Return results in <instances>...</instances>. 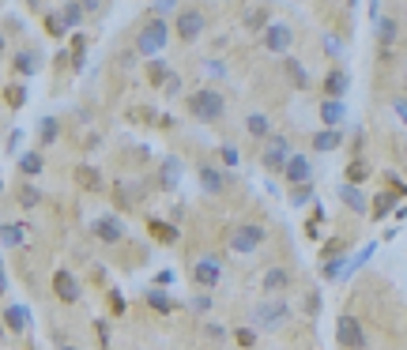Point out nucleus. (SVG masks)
I'll return each instance as SVG.
<instances>
[{"label":"nucleus","instance_id":"4c0bfd02","mask_svg":"<svg viewBox=\"0 0 407 350\" xmlns=\"http://www.w3.org/2000/svg\"><path fill=\"white\" fill-rule=\"evenodd\" d=\"M151 230L162 237V241H178V226H166V223H151Z\"/></svg>","mask_w":407,"mask_h":350},{"label":"nucleus","instance_id":"1a4fd4ad","mask_svg":"<svg viewBox=\"0 0 407 350\" xmlns=\"http://www.w3.org/2000/svg\"><path fill=\"white\" fill-rule=\"evenodd\" d=\"M291 42H294V34H291V26H286V23H272L261 34V45L268 53H286V49H291Z\"/></svg>","mask_w":407,"mask_h":350},{"label":"nucleus","instance_id":"a19ab883","mask_svg":"<svg viewBox=\"0 0 407 350\" xmlns=\"http://www.w3.org/2000/svg\"><path fill=\"white\" fill-rule=\"evenodd\" d=\"M219 159H223L226 166H238V147L234 143H223V147H219Z\"/></svg>","mask_w":407,"mask_h":350},{"label":"nucleus","instance_id":"37998d69","mask_svg":"<svg viewBox=\"0 0 407 350\" xmlns=\"http://www.w3.org/2000/svg\"><path fill=\"white\" fill-rule=\"evenodd\" d=\"M170 8H178V4H170V0H159V4H151V19H162V15H170Z\"/></svg>","mask_w":407,"mask_h":350},{"label":"nucleus","instance_id":"473e14b6","mask_svg":"<svg viewBox=\"0 0 407 350\" xmlns=\"http://www.w3.org/2000/svg\"><path fill=\"white\" fill-rule=\"evenodd\" d=\"M189 309H192V312H197V317H204V312H208V309H211V294H208V290H200V294H197V298H192V301H189Z\"/></svg>","mask_w":407,"mask_h":350},{"label":"nucleus","instance_id":"5701e85b","mask_svg":"<svg viewBox=\"0 0 407 350\" xmlns=\"http://www.w3.org/2000/svg\"><path fill=\"white\" fill-rule=\"evenodd\" d=\"M339 200H344V204H347V207H355V211H358V215H366V196H362V192H358L355 185H347V189H339Z\"/></svg>","mask_w":407,"mask_h":350},{"label":"nucleus","instance_id":"bb28decb","mask_svg":"<svg viewBox=\"0 0 407 350\" xmlns=\"http://www.w3.org/2000/svg\"><path fill=\"white\" fill-rule=\"evenodd\" d=\"M42 154L38 151H31V154H23V159H20V170L26 173V177H34V173H42Z\"/></svg>","mask_w":407,"mask_h":350},{"label":"nucleus","instance_id":"cd10ccee","mask_svg":"<svg viewBox=\"0 0 407 350\" xmlns=\"http://www.w3.org/2000/svg\"><path fill=\"white\" fill-rule=\"evenodd\" d=\"M20 204H23V207H38V204H42L38 185H20Z\"/></svg>","mask_w":407,"mask_h":350},{"label":"nucleus","instance_id":"b1692460","mask_svg":"<svg viewBox=\"0 0 407 350\" xmlns=\"http://www.w3.org/2000/svg\"><path fill=\"white\" fill-rule=\"evenodd\" d=\"M170 76H174L170 64H162V61H155L151 68H147V79H151L155 87H166V83H170Z\"/></svg>","mask_w":407,"mask_h":350},{"label":"nucleus","instance_id":"dca6fc26","mask_svg":"<svg viewBox=\"0 0 407 350\" xmlns=\"http://www.w3.org/2000/svg\"><path fill=\"white\" fill-rule=\"evenodd\" d=\"M178 181H181V162L178 159H166L162 170H159V185L162 189H178Z\"/></svg>","mask_w":407,"mask_h":350},{"label":"nucleus","instance_id":"9d476101","mask_svg":"<svg viewBox=\"0 0 407 350\" xmlns=\"http://www.w3.org/2000/svg\"><path fill=\"white\" fill-rule=\"evenodd\" d=\"M95 237L106 245H117L125 237V223L117 215H102V218H95Z\"/></svg>","mask_w":407,"mask_h":350},{"label":"nucleus","instance_id":"58836bf2","mask_svg":"<svg viewBox=\"0 0 407 350\" xmlns=\"http://www.w3.org/2000/svg\"><path fill=\"white\" fill-rule=\"evenodd\" d=\"M204 339H211V343H223V339H226V328H219V324H204Z\"/></svg>","mask_w":407,"mask_h":350},{"label":"nucleus","instance_id":"393cba45","mask_svg":"<svg viewBox=\"0 0 407 350\" xmlns=\"http://www.w3.org/2000/svg\"><path fill=\"white\" fill-rule=\"evenodd\" d=\"M12 64L23 72V76H31V72H38V57H34L31 49H20V53H15V61H12Z\"/></svg>","mask_w":407,"mask_h":350},{"label":"nucleus","instance_id":"e433bc0d","mask_svg":"<svg viewBox=\"0 0 407 350\" xmlns=\"http://www.w3.org/2000/svg\"><path fill=\"white\" fill-rule=\"evenodd\" d=\"M309 200H313V185H298L294 189V196H291V204L302 207V204H309Z\"/></svg>","mask_w":407,"mask_h":350},{"label":"nucleus","instance_id":"f257e3e1","mask_svg":"<svg viewBox=\"0 0 407 350\" xmlns=\"http://www.w3.org/2000/svg\"><path fill=\"white\" fill-rule=\"evenodd\" d=\"M185 106H189V113L197 117V121H219V117L226 113V98L219 95L215 87H197L185 98Z\"/></svg>","mask_w":407,"mask_h":350},{"label":"nucleus","instance_id":"aec40b11","mask_svg":"<svg viewBox=\"0 0 407 350\" xmlns=\"http://www.w3.org/2000/svg\"><path fill=\"white\" fill-rule=\"evenodd\" d=\"M245 26H249V31H268V26H272V12H268V8H249V12H245Z\"/></svg>","mask_w":407,"mask_h":350},{"label":"nucleus","instance_id":"f8f14e48","mask_svg":"<svg viewBox=\"0 0 407 350\" xmlns=\"http://www.w3.org/2000/svg\"><path fill=\"white\" fill-rule=\"evenodd\" d=\"M286 181H291L294 189L298 185H309V177H313V166H309V159H305V154H294L291 162H286Z\"/></svg>","mask_w":407,"mask_h":350},{"label":"nucleus","instance_id":"f3484780","mask_svg":"<svg viewBox=\"0 0 407 350\" xmlns=\"http://www.w3.org/2000/svg\"><path fill=\"white\" fill-rule=\"evenodd\" d=\"M76 181H79V189H87V192L102 189V173L95 170V166H76Z\"/></svg>","mask_w":407,"mask_h":350},{"label":"nucleus","instance_id":"412c9836","mask_svg":"<svg viewBox=\"0 0 407 350\" xmlns=\"http://www.w3.org/2000/svg\"><path fill=\"white\" fill-rule=\"evenodd\" d=\"M245 132L256 136V140H264V136H272V125H268L264 113H249V117H245Z\"/></svg>","mask_w":407,"mask_h":350},{"label":"nucleus","instance_id":"6ab92c4d","mask_svg":"<svg viewBox=\"0 0 407 350\" xmlns=\"http://www.w3.org/2000/svg\"><path fill=\"white\" fill-rule=\"evenodd\" d=\"M339 143H344V136H339L336 128H325V132L313 136V151H336Z\"/></svg>","mask_w":407,"mask_h":350},{"label":"nucleus","instance_id":"c03bdc74","mask_svg":"<svg viewBox=\"0 0 407 350\" xmlns=\"http://www.w3.org/2000/svg\"><path fill=\"white\" fill-rule=\"evenodd\" d=\"M166 98H174V95H181V76H178V72H174V76H170V83H166Z\"/></svg>","mask_w":407,"mask_h":350},{"label":"nucleus","instance_id":"79ce46f5","mask_svg":"<svg viewBox=\"0 0 407 350\" xmlns=\"http://www.w3.org/2000/svg\"><path fill=\"white\" fill-rule=\"evenodd\" d=\"M234 339H238L242 347H253V343H256V331H253V328H238V331H234Z\"/></svg>","mask_w":407,"mask_h":350},{"label":"nucleus","instance_id":"20e7f679","mask_svg":"<svg viewBox=\"0 0 407 350\" xmlns=\"http://www.w3.org/2000/svg\"><path fill=\"white\" fill-rule=\"evenodd\" d=\"M166 42H170V26H166V19H151L140 31V38H136V49H140L144 57H155Z\"/></svg>","mask_w":407,"mask_h":350},{"label":"nucleus","instance_id":"a211bd4d","mask_svg":"<svg viewBox=\"0 0 407 350\" xmlns=\"http://www.w3.org/2000/svg\"><path fill=\"white\" fill-rule=\"evenodd\" d=\"M4 324H8L12 335H23V331H26V312H23V305H8L4 309Z\"/></svg>","mask_w":407,"mask_h":350},{"label":"nucleus","instance_id":"ddd939ff","mask_svg":"<svg viewBox=\"0 0 407 350\" xmlns=\"http://www.w3.org/2000/svg\"><path fill=\"white\" fill-rule=\"evenodd\" d=\"M197 177H200V185H204V192H211V196H219V192L226 189V177L215 170L211 162H200V170H197Z\"/></svg>","mask_w":407,"mask_h":350},{"label":"nucleus","instance_id":"5fc2aeb1","mask_svg":"<svg viewBox=\"0 0 407 350\" xmlns=\"http://www.w3.org/2000/svg\"><path fill=\"white\" fill-rule=\"evenodd\" d=\"M396 109H400V117L407 121V102H396Z\"/></svg>","mask_w":407,"mask_h":350},{"label":"nucleus","instance_id":"09e8293b","mask_svg":"<svg viewBox=\"0 0 407 350\" xmlns=\"http://www.w3.org/2000/svg\"><path fill=\"white\" fill-rule=\"evenodd\" d=\"M155 283H159V287H170V283H174V271H170V268L159 271V275H155Z\"/></svg>","mask_w":407,"mask_h":350},{"label":"nucleus","instance_id":"39448f33","mask_svg":"<svg viewBox=\"0 0 407 350\" xmlns=\"http://www.w3.org/2000/svg\"><path fill=\"white\" fill-rule=\"evenodd\" d=\"M336 339L347 350H366V328H362V320L351 317V312H344V317L336 320Z\"/></svg>","mask_w":407,"mask_h":350},{"label":"nucleus","instance_id":"4be33fe9","mask_svg":"<svg viewBox=\"0 0 407 350\" xmlns=\"http://www.w3.org/2000/svg\"><path fill=\"white\" fill-rule=\"evenodd\" d=\"M321 121H325L328 128H336L339 121H344V102H332V98H328V102L321 106Z\"/></svg>","mask_w":407,"mask_h":350},{"label":"nucleus","instance_id":"f704fd0d","mask_svg":"<svg viewBox=\"0 0 407 350\" xmlns=\"http://www.w3.org/2000/svg\"><path fill=\"white\" fill-rule=\"evenodd\" d=\"M366 173H369V166H366V162H351V166H347V181H351V185H358Z\"/></svg>","mask_w":407,"mask_h":350},{"label":"nucleus","instance_id":"7c9ffc66","mask_svg":"<svg viewBox=\"0 0 407 350\" xmlns=\"http://www.w3.org/2000/svg\"><path fill=\"white\" fill-rule=\"evenodd\" d=\"M61 19H64V26H79L83 23V4H64Z\"/></svg>","mask_w":407,"mask_h":350},{"label":"nucleus","instance_id":"c9c22d12","mask_svg":"<svg viewBox=\"0 0 407 350\" xmlns=\"http://www.w3.org/2000/svg\"><path fill=\"white\" fill-rule=\"evenodd\" d=\"M57 132H61V125L53 121V117H45V121H42V143H53V140H57Z\"/></svg>","mask_w":407,"mask_h":350},{"label":"nucleus","instance_id":"2f4dec72","mask_svg":"<svg viewBox=\"0 0 407 350\" xmlns=\"http://www.w3.org/2000/svg\"><path fill=\"white\" fill-rule=\"evenodd\" d=\"M83 57H87V42H83V34H76V38H72V64L83 68Z\"/></svg>","mask_w":407,"mask_h":350},{"label":"nucleus","instance_id":"6e6d98bb","mask_svg":"<svg viewBox=\"0 0 407 350\" xmlns=\"http://www.w3.org/2000/svg\"><path fill=\"white\" fill-rule=\"evenodd\" d=\"M61 350H79V347H72V343H61Z\"/></svg>","mask_w":407,"mask_h":350},{"label":"nucleus","instance_id":"8fccbe9b","mask_svg":"<svg viewBox=\"0 0 407 350\" xmlns=\"http://www.w3.org/2000/svg\"><path fill=\"white\" fill-rule=\"evenodd\" d=\"M374 207H377V215H385V211L392 207V196H377V204H374Z\"/></svg>","mask_w":407,"mask_h":350},{"label":"nucleus","instance_id":"9b49d317","mask_svg":"<svg viewBox=\"0 0 407 350\" xmlns=\"http://www.w3.org/2000/svg\"><path fill=\"white\" fill-rule=\"evenodd\" d=\"M53 290H57V298L64 301V305H76V301H79V279L72 271H57V275H53Z\"/></svg>","mask_w":407,"mask_h":350},{"label":"nucleus","instance_id":"864d4df0","mask_svg":"<svg viewBox=\"0 0 407 350\" xmlns=\"http://www.w3.org/2000/svg\"><path fill=\"white\" fill-rule=\"evenodd\" d=\"M98 335H102V347H109V328L102 324V320H98Z\"/></svg>","mask_w":407,"mask_h":350},{"label":"nucleus","instance_id":"72a5a7b5","mask_svg":"<svg viewBox=\"0 0 407 350\" xmlns=\"http://www.w3.org/2000/svg\"><path fill=\"white\" fill-rule=\"evenodd\" d=\"M20 241H23V226L8 223V226H4V245H8V248H15Z\"/></svg>","mask_w":407,"mask_h":350},{"label":"nucleus","instance_id":"f03ea898","mask_svg":"<svg viewBox=\"0 0 407 350\" xmlns=\"http://www.w3.org/2000/svg\"><path fill=\"white\" fill-rule=\"evenodd\" d=\"M264 237H268V230L261 223H242V226L230 230V248L242 253V256H249V253H256V248L264 245Z\"/></svg>","mask_w":407,"mask_h":350},{"label":"nucleus","instance_id":"7ed1b4c3","mask_svg":"<svg viewBox=\"0 0 407 350\" xmlns=\"http://www.w3.org/2000/svg\"><path fill=\"white\" fill-rule=\"evenodd\" d=\"M286 320H291V301H283V298L261 301L253 309V324H261V328H283Z\"/></svg>","mask_w":407,"mask_h":350},{"label":"nucleus","instance_id":"423d86ee","mask_svg":"<svg viewBox=\"0 0 407 350\" xmlns=\"http://www.w3.org/2000/svg\"><path fill=\"white\" fill-rule=\"evenodd\" d=\"M219 279H223V260H219V256H200V260L192 264V283H197L200 290H211Z\"/></svg>","mask_w":407,"mask_h":350},{"label":"nucleus","instance_id":"0eeeda50","mask_svg":"<svg viewBox=\"0 0 407 350\" xmlns=\"http://www.w3.org/2000/svg\"><path fill=\"white\" fill-rule=\"evenodd\" d=\"M294 154H291V140L286 136H272L264 147V154H261V162L268 166V170H286V162H291Z\"/></svg>","mask_w":407,"mask_h":350},{"label":"nucleus","instance_id":"3c124183","mask_svg":"<svg viewBox=\"0 0 407 350\" xmlns=\"http://www.w3.org/2000/svg\"><path fill=\"white\" fill-rule=\"evenodd\" d=\"M109 298H114V312H125V298H121V294L114 290V294H109Z\"/></svg>","mask_w":407,"mask_h":350},{"label":"nucleus","instance_id":"de8ad7c7","mask_svg":"<svg viewBox=\"0 0 407 350\" xmlns=\"http://www.w3.org/2000/svg\"><path fill=\"white\" fill-rule=\"evenodd\" d=\"M305 305H309L305 312H317V305H321V294H317V290H309V298H305Z\"/></svg>","mask_w":407,"mask_h":350},{"label":"nucleus","instance_id":"49530a36","mask_svg":"<svg viewBox=\"0 0 407 350\" xmlns=\"http://www.w3.org/2000/svg\"><path fill=\"white\" fill-rule=\"evenodd\" d=\"M204 68H208V72H211V76H226V68H223V61H208V64H204Z\"/></svg>","mask_w":407,"mask_h":350},{"label":"nucleus","instance_id":"c756f323","mask_svg":"<svg viewBox=\"0 0 407 350\" xmlns=\"http://www.w3.org/2000/svg\"><path fill=\"white\" fill-rule=\"evenodd\" d=\"M147 305H151L155 312H170V309H174V301L166 298L162 290H151V294H147Z\"/></svg>","mask_w":407,"mask_h":350},{"label":"nucleus","instance_id":"6e6552de","mask_svg":"<svg viewBox=\"0 0 407 350\" xmlns=\"http://www.w3.org/2000/svg\"><path fill=\"white\" fill-rule=\"evenodd\" d=\"M204 34V12L200 8H181L178 12V38L181 42H197Z\"/></svg>","mask_w":407,"mask_h":350},{"label":"nucleus","instance_id":"c85d7f7f","mask_svg":"<svg viewBox=\"0 0 407 350\" xmlns=\"http://www.w3.org/2000/svg\"><path fill=\"white\" fill-rule=\"evenodd\" d=\"M286 76H291L294 79V87H309V76H305V68H302V64L298 61H286Z\"/></svg>","mask_w":407,"mask_h":350},{"label":"nucleus","instance_id":"a878e982","mask_svg":"<svg viewBox=\"0 0 407 350\" xmlns=\"http://www.w3.org/2000/svg\"><path fill=\"white\" fill-rule=\"evenodd\" d=\"M377 34H381V45H392V42H396V19H388V15H377Z\"/></svg>","mask_w":407,"mask_h":350},{"label":"nucleus","instance_id":"2eb2a0df","mask_svg":"<svg viewBox=\"0 0 407 350\" xmlns=\"http://www.w3.org/2000/svg\"><path fill=\"white\" fill-rule=\"evenodd\" d=\"M347 72H328V79H325V95L332 98V102H339L344 98V90H347Z\"/></svg>","mask_w":407,"mask_h":350},{"label":"nucleus","instance_id":"ea45409f","mask_svg":"<svg viewBox=\"0 0 407 350\" xmlns=\"http://www.w3.org/2000/svg\"><path fill=\"white\" fill-rule=\"evenodd\" d=\"M45 31H49V34H57V38H61V34L68 31V26H64L61 15H45Z\"/></svg>","mask_w":407,"mask_h":350},{"label":"nucleus","instance_id":"a18cd8bd","mask_svg":"<svg viewBox=\"0 0 407 350\" xmlns=\"http://www.w3.org/2000/svg\"><path fill=\"white\" fill-rule=\"evenodd\" d=\"M8 102H12V106H23V102H26V90H23V87H12V90H8Z\"/></svg>","mask_w":407,"mask_h":350},{"label":"nucleus","instance_id":"4468645a","mask_svg":"<svg viewBox=\"0 0 407 350\" xmlns=\"http://www.w3.org/2000/svg\"><path fill=\"white\" fill-rule=\"evenodd\" d=\"M286 287H291V271L286 268H268L261 275V290L264 294H283Z\"/></svg>","mask_w":407,"mask_h":350},{"label":"nucleus","instance_id":"603ef678","mask_svg":"<svg viewBox=\"0 0 407 350\" xmlns=\"http://www.w3.org/2000/svg\"><path fill=\"white\" fill-rule=\"evenodd\" d=\"M339 268H344V260H328V264H325V275H336Z\"/></svg>","mask_w":407,"mask_h":350}]
</instances>
